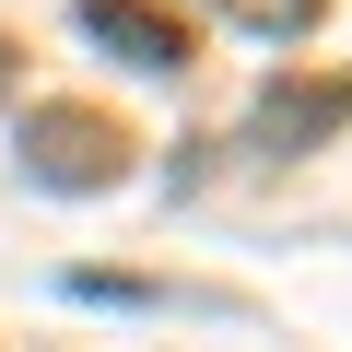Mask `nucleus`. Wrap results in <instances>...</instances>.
I'll return each mask as SVG.
<instances>
[{
	"label": "nucleus",
	"mask_w": 352,
	"mask_h": 352,
	"mask_svg": "<svg viewBox=\"0 0 352 352\" xmlns=\"http://www.w3.org/2000/svg\"><path fill=\"white\" fill-rule=\"evenodd\" d=\"M352 118V82H270L258 94V153H305Z\"/></svg>",
	"instance_id": "7ed1b4c3"
},
{
	"label": "nucleus",
	"mask_w": 352,
	"mask_h": 352,
	"mask_svg": "<svg viewBox=\"0 0 352 352\" xmlns=\"http://www.w3.org/2000/svg\"><path fill=\"white\" fill-rule=\"evenodd\" d=\"M0 82H12V47H0Z\"/></svg>",
	"instance_id": "39448f33"
},
{
	"label": "nucleus",
	"mask_w": 352,
	"mask_h": 352,
	"mask_svg": "<svg viewBox=\"0 0 352 352\" xmlns=\"http://www.w3.org/2000/svg\"><path fill=\"white\" fill-rule=\"evenodd\" d=\"M82 36H94V47H118L129 71H176V59H188V24L153 12V0H82Z\"/></svg>",
	"instance_id": "f03ea898"
},
{
	"label": "nucleus",
	"mask_w": 352,
	"mask_h": 352,
	"mask_svg": "<svg viewBox=\"0 0 352 352\" xmlns=\"http://www.w3.org/2000/svg\"><path fill=\"white\" fill-rule=\"evenodd\" d=\"M223 12H235V24H258V36H305L329 0H223Z\"/></svg>",
	"instance_id": "20e7f679"
},
{
	"label": "nucleus",
	"mask_w": 352,
	"mask_h": 352,
	"mask_svg": "<svg viewBox=\"0 0 352 352\" xmlns=\"http://www.w3.org/2000/svg\"><path fill=\"white\" fill-rule=\"evenodd\" d=\"M118 164H129L118 118H82V106H36L24 118V176L36 188H118Z\"/></svg>",
	"instance_id": "f257e3e1"
}]
</instances>
